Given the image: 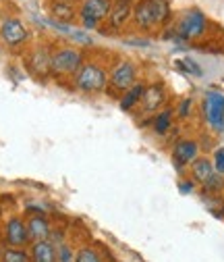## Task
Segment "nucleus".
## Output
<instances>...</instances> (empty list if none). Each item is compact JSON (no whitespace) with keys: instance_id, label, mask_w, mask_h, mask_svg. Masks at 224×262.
I'll return each instance as SVG.
<instances>
[{"instance_id":"obj_1","label":"nucleus","mask_w":224,"mask_h":262,"mask_svg":"<svg viewBox=\"0 0 224 262\" xmlns=\"http://www.w3.org/2000/svg\"><path fill=\"white\" fill-rule=\"evenodd\" d=\"M75 92L85 96H98L108 90V69L100 60H87L81 64L77 75L71 79Z\"/></svg>"},{"instance_id":"obj_2","label":"nucleus","mask_w":224,"mask_h":262,"mask_svg":"<svg viewBox=\"0 0 224 262\" xmlns=\"http://www.w3.org/2000/svg\"><path fill=\"white\" fill-rule=\"evenodd\" d=\"M83 62H85L83 50H79L71 44H62V46L52 48V79H58V81L73 79Z\"/></svg>"},{"instance_id":"obj_3","label":"nucleus","mask_w":224,"mask_h":262,"mask_svg":"<svg viewBox=\"0 0 224 262\" xmlns=\"http://www.w3.org/2000/svg\"><path fill=\"white\" fill-rule=\"evenodd\" d=\"M206 31H208V19H206L204 11L189 9L179 19L175 34H166V38H172L177 42H193V40L204 38Z\"/></svg>"},{"instance_id":"obj_4","label":"nucleus","mask_w":224,"mask_h":262,"mask_svg":"<svg viewBox=\"0 0 224 262\" xmlns=\"http://www.w3.org/2000/svg\"><path fill=\"white\" fill-rule=\"evenodd\" d=\"M139 81V69L137 64L129 58H120L112 64V69L108 71V88L116 94H125L127 90H131Z\"/></svg>"},{"instance_id":"obj_5","label":"nucleus","mask_w":224,"mask_h":262,"mask_svg":"<svg viewBox=\"0 0 224 262\" xmlns=\"http://www.w3.org/2000/svg\"><path fill=\"white\" fill-rule=\"evenodd\" d=\"M112 0H81L77 7V19L85 31L100 29L102 23L108 19Z\"/></svg>"},{"instance_id":"obj_6","label":"nucleus","mask_w":224,"mask_h":262,"mask_svg":"<svg viewBox=\"0 0 224 262\" xmlns=\"http://www.w3.org/2000/svg\"><path fill=\"white\" fill-rule=\"evenodd\" d=\"M25 67L40 81L50 79L52 77V48L48 44L31 46L25 54Z\"/></svg>"},{"instance_id":"obj_7","label":"nucleus","mask_w":224,"mask_h":262,"mask_svg":"<svg viewBox=\"0 0 224 262\" xmlns=\"http://www.w3.org/2000/svg\"><path fill=\"white\" fill-rule=\"evenodd\" d=\"M31 40V31L19 17H5L0 21V44L9 50H19Z\"/></svg>"},{"instance_id":"obj_8","label":"nucleus","mask_w":224,"mask_h":262,"mask_svg":"<svg viewBox=\"0 0 224 262\" xmlns=\"http://www.w3.org/2000/svg\"><path fill=\"white\" fill-rule=\"evenodd\" d=\"M202 115L216 134H224V94L208 90L202 100Z\"/></svg>"},{"instance_id":"obj_9","label":"nucleus","mask_w":224,"mask_h":262,"mask_svg":"<svg viewBox=\"0 0 224 262\" xmlns=\"http://www.w3.org/2000/svg\"><path fill=\"white\" fill-rule=\"evenodd\" d=\"M3 242L7 248H29L31 237L27 231V221L21 214H11L3 225Z\"/></svg>"},{"instance_id":"obj_10","label":"nucleus","mask_w":224,"mask_h":262,"mask_svg":"<svg viewBox=\"0 0 224 262\" xmlns=\"http://www.w3.org/2000/svg\"><path fill=\"white\" fill-rule=\"evenodd\" d=\"M166 102H168V92H166V85H164V83H160V81L145 83L141 102H139L141 113H145V115H156L158 111L164 108Z\"/></svg>"},{"instance_id":"obj_11","label":"nucleus","mask_w":224,"mask_h":262,"mask_svg":"<svg viewBox=\"0 0 224 262\" xmlns=\"http://www.w3.org/2000/svg\"><path fill=\"white\" fill-rule=\"evenodd\" d=\"M170 158H172L175 169L183 171L185 167H191V162H195L200 158V144L191 138H183V140L175 142Z\"/></svg>"},{"instance_id":"obj_12","label":"nucleus","mask_w":224,"mask_h":262,"mask_svg":"<svg viewBox=\"0 0 224 262\" xmlns=\"http://www.w3.org/2000/svg\"><path fill=\"white\" fill-rule=\"evenodd\" d=\"M27 231L31 242H40V239H50L54 231V223L48 214H29L27 219Z\"/></svg>"},{"instance_id":"obj_13","label":"nucleus","mask_w":224,"mask_h":262,"mask_svg":"<svg viewBox=\"0 0 224 262\" xmlns=\"http://www.w3.org/2000/svg\"><path fill=\"white\" fill-rule=\"evenodd\" d=\"M133 7H135L133 0H112V7H110V13H108L106 23L112 29L125 27L127 23L133 19Z\"/></svg>"},{"instance_id":"obj_14","label":"nucleus","mask_w":224,"mask_h":262,"mask_svg":"<svg viewBox=\"0 0 224 262\" xmlns=\"http://www.w3.org/2000/svg\"><path fill=\"white\" fill-rule=\"evenodd\" d=\"M29 256L31 262H58L56 256V244L52 239H40L29 244Z\"/></svg>"},{"instance_id":"obj_15","label":"nucleus","mask_w":224,"mask_h":262,"mask_svg":"<svg viewBox=\"0 0 224 262\" xmlns=\"http://www.w3.org/2000/svg\"><path fill=\"white\" fill-rule=\"evenodd\" d=\"M189 173H191V179L195 181V185H206L214 175H216V169L212 165V160L206 158V156H200L195 162H191L189 167Z\"/></svg>"},{"instance_id":"obj_16","label":"nucleus","mask_w":224,"mask_h":262,"mask_svg":"<svg viewBox=\"0 0 224 262\" xmlns=\"http://www.w3.org/2000/svg\"><path fill=\"white\" fill-rule=\"evenodd\" d=\"M131 21H133L135 27H139L141 31H147V29L156 27L154 15H152V7H150L147 0H137V3H135V7H133V19H131Z\"/></svg>"},{"instance_id":"obj_17","label":"nucleus","mask_w":224,"mask_h":262,"mask_svg":"<svg viewBox=\"0 0 224 262\" xmlns=\"http://www.w3.org/2000/svg\"><path fill=\"white\" fill-rule=\"evenodd\" d=\"M143 88H145V83L143 81H137L131 90H127L120 98H118V104H120V111H125V113H131V111H135L137 106H139V102H141V96H143Z\"/></svg>"},{"instance_id":"obj_18","label":"nucleus","mask_w":224,"mask_h":262,"mask_svg":"<svg viewBox=\"0 0 224 262\" xmlns=\"http://www.w3.org/2000/svg\"><path fill=\"white\" fill-rule=\"evenodd\" d=\"M50 15H52L54 21L71 25L77 19V7L75 5H67V3H58V0H52V3H50Z\"/></svg>"},{"instance_id":"obj_19","label":"nucleus","mask_w":224,"mask_h":262,"mask_svg":"<svg viewBox=\"0 0 224 262\" xmlns=\"http://www.w3.org/2000/svg\"><path fill=\"white\" fill-rule=\"evenodd\" d=\"M75 262H106V252L95 244H81L75 252Z\"/></svg>"},{"instance_id":"obj_20","label":"nucleus","mask_w":224,"mask_h":262,"mask_svg":"<svg viewBox=\"0 0 224 262\" xmlns=\"http://www.w3.org/2000/svg\"><path fill=\"white\" fill-rule=\"evenodd\" d=\"M172 119H175V111H170V108L158 111L152 119V131L156 136H166L172 129Z\"/></svg>"},{"instance_id":"obj_21","label":"nucleus","mask_w":224,"mask_h":262,"mask_svg":"<svg viewBox=\"0 0 224 262\" xmlns=\"http://www.w3.org/2000/svg\"><path fill=\"white\" fill-rule=\"evenodd\" d=\"M152 7V15H154V23L156 27L166 25L172 17V9H170V0H147Z\"/></svg>"},{"instance_id":"obj_22","label":"nucleus","mask_w":224,"mask_h":262,"mask_svg":"<svg viewBox=\"0 0 224 262\" xmlns=\"http://www.w3.org/2000/svg\"><path fill=\"white\" fill-rule=\"evenodd\" d=\"M0 262H31V256L27 248H5Z\"/></svg>"},{"instance_id":"obj_23","label":"nucleus","mask_w":224,"mask_h":262,"mask_svg":"<svg viewBox=\"0 0 224 262\" xmlns=\"http://www.w3.org/2000/svg\"><path fill=\"white\" fill-rule=\"evenodd\" d=\"M177 64V69L179 71H183V73H187V75H195V77H200L204 71H202V67L193 60V58H181V60H177L175 62Z\"/></svg>"},{"instance_id":"obj_24","label":"nucleus","mask_w":224,"mask_h":262,"mask_svg":"<svg viewBox=\"0 0 224 262\" xmlns=\"http://www.w3.org/2000/svg\"><path fill=\"white\" fill-rule=\"evenodd\" d=\"M75 252H77V248H73V244H69V242H62L56 246L58 262H75Z\"/></svg>"},{"instance_id":"obj_25","label":"nucleus","mask_w":224,"mask_h":262,"mask_svg":"<svg viewBox=\"0 0 224 262\" xmlns=\"http://www.w3.org/2000/svg\"><path fill=\"white\" fill-rule=\"evenodd\" d=\"M191 113H193V98H183V100L179 102V106H177V111H175V115L179 119H189Z\"/></svg>"},{"instance_id":"obj_26","label":"nucleus","mask_w":224,"mask_h":262,"mask_svg":"<svg viewBox=\"0 0 224 262\" xmlns=\"http://www.w3.org/2000/svg\"><path fill=\"white\" fill-rule=\"evenodd\" d=\"M212 165H214L216 173L224 175V148H222V146L214 150V154H212Z\"/></svg>"},{"instance_id":"obj_27","label":"nucleus","mask_w":224,"mask_h":262,"mask_svg":"<svg viewBox=\"0 0 224 262\" xmlns=\"http://www.w3.org/2000/svg\"><path fill=\"white\" fill-rule=\"evenodd\" d=\"M69 38H73L75 42H79V46H91V44H93V40L85 34V29H75Z\"/></svg>"},{"instance_id":"obj_28","label":"nucleus","mask_w":224,"mask_h":262,"mask_svg":"<svg viewBox=\"0 0 224 262\" xmlns=\"http://www.w3.org/2000/svg\"><path fill=\"white\" fill-rule=\"evenodd\" d=\"M195 187H197V185H195L193 179H183V181H179V191L185 193V195H187V193H193Z\"/></svg>"},{"instance_id":"obj_29","label":"nucleus","mask_w":224,"mask_h":262,"mask_svg":"<svg viewBox=\"0 0 224 262\" xmlns=\"http://www.w3.org/2000/svg\"><path fill=\"white\" fill-rule=\"evenodd\" d=\"M127 44H131V46H150V40H127Z\"/></svg>"},{"instance_id":"obj_30","label":"nucleus","mask_w":224,"mask_h":262,"mask_svg":"<svg viewBox=\"0 0 224 262\" xmlns=\"http://www.w3.org/2000/svg\"><path fill=\"white\" fill-rule=\"evenodd\" d=\"M58 3H67V5H75V7H79V5H81V0H58Z\"/></svg>"},{"instance_id":"obj_31","label":"nucleus","mask_w":224,"mask_h":262,"mask_svg":"<svg viewBox=\"0 0 224 262\" xmlns=\"http://www.w3.org/2000/svg\"><path fill=\"white\" fill-rule=\"evenodd\" d=\"M7 246H5V242H0V254H3V250H5Z\"/></svg>"},{"instance_id":"obj_32","label":"nucleus","mask_w":224,"mask_h":262,"mask_svg":"<svg viewBox=\"0 0 224 262\" xmlns=\"http://www.w3.org/2000/svg\"><path fill=\"white\" fill-rule=\"evenodd\" d=\"M0 19H3V9H0Z\"/></svg>"}]
</instances>
